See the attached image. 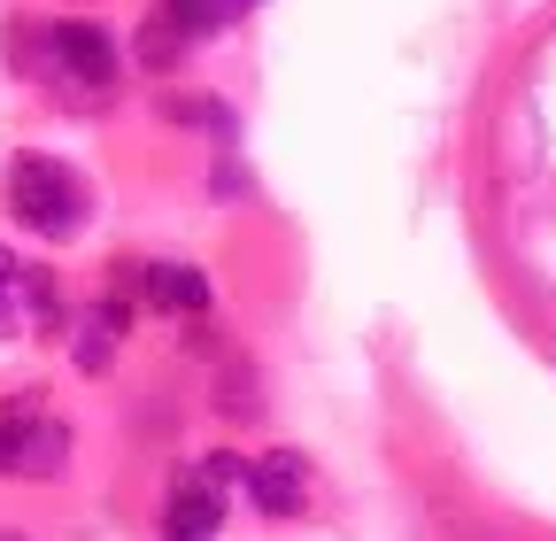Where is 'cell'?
Instances as JSON below:
<instances>
[{"instance_id":"obj_1","label":"cell","mask_w":556,"mask_h":541,"mask_svg":"<svg viewBox=\"0 0 556 541\" xmlns=\"http://www.w3.org/2000/svg\"><path fill=\"white\" fill-rule=\"evenodd\" d=\"M16 62H31V71L62 93H116V39L86 16H62V24H16Z\"/></svg>"},{"instance_id":"obj_2","label":"cell","mask_w":556,"mask_h":541,"mask_svg":"<svg viewBox=\"0 0 556 541\" xmlns=\"http://www.w3.org/2000/svg\"><path fill=\"white\" fill-rule=\"evenodd\" d=\"M86 210H93V193L86 178L70 171L62 155H24L9 171V217L39 240H78L86 232Z\"/></svg>"},{"instance_id":"obj_3","label":"cell","mask_w":556,"mask_h":541,"mask_svg":"<svg viewBox=\"0 0 556 541\" xmlns=\"http://www.w3.org/2000/svg\"><path fill=\"white\" fill-rule=\"evenodd\" d=\"M232 16H240L232 0H155L148 24H139V62L163 78V71H178L193 47H208L217 32H232Z\"/></svg>"},{"instance_id":"obj_4","label":"cell","mask_w":556,"mask_h":541,"mask_svg":"<svg viewBox=\"0 0 556 541\" xmlns=\"http://www.w3.org/2000/svg\"><path fill=\"white\" fill-rule=\"evenodd\" d=\"M70 464V426L47 402H9L0 411V480H54Z\"/></svg>"},{"instance_id":"obj_5","label":"cell","mask_w":556,"mask_h":541,"mask_svg":"<svg viewBox=\"0 0 556 541\" xmlns=\"http://www.w3.org/2000/svg\"><path fill=\"white\" fill-rule=\"evenodd\" d=\"M54 325H62L54 270H39V263L0 248V341H31V332H54Z\"/></svg>"},{"instance_id":"obj_6","label":"cell","mask_w":556,"mask_h":541,"mask_svg":"<svg viewBox=\"0 0 556 541\" xmlns=\"http://www.w3.org/2000/svg\"><path fill=\"white\" fill-rule=\"evenodd\" d=\"M248 495H255L263 518H294V511L309 503V464H302L294 449H263V456H248Z\"/></svg>"},{"instance_id":"obj_7","label":"cell","mask_w":556,"mask_h":541,"mask_svg":"<svg viewBox=\"0 0 556 541\" xmlns=\"http://www.w3.org/2000/svg\"><path fill=\"white\" fill-rule=\"evenodd\" d=\"M217 526H225V495L208 488L201 471H186L170 488V503H163V541H217Z\"/></svg>"},{"instance_id":"obj_8","label":"cell","mask_w":556,"mask_h":541,"mask_svg":"<svg viewBox=\"0 0 556 541\" xmlns=\"http://www.w3.org/2000/svg\"><path fill=\"white\" fill-rule=\"evenodd\" d=\"M124 325H131V294H101L86 317H78V341H70V356H78V372H109L116 349H124Z\"/></svg>"},{"instance_id":"obj_9","label":"cell","mask_w":556,"mask_h":541,"mask_svg":"<svg viewBox=\"0 0 556 541\" xmlns=\"http://www.w3.org/2000/svg\"><path fill=\"white\" fill-rule=\"evenodd\" d=\"M139 294H148L155 310H178V317H201L208 302H217L208 270H193V263H139Z\"/></svg>"},{"instance_id":"obj_10","label":"cell","mask_w":556,"mask_h":541,"mask_svg":"<svg viewBox=\"0 0 556 541\" xmlns=\"http://www.w3.org/2000/svg\"><path fill=\"white\" fill-rule=\"evenodd\" d=\"M193 471H201V480L217 488V495H225V488H248V456H232V449H208Z\"/></svg>"},{"instance_id":"obj_11","label":"cell","mask_w":556,"mask_h":541,"mask_svg":"<svg viewBox=\"0 0 556 541\" xmlns=\"http://www.w3.org/2000/svg\"><path fill=\"white\" fill-rule=\"evenodd\" d=\"M456 541H548V533H526V526H503V518H456Z\"/></svg>"},{"instance_id":"obj_12","label":"cell","mask_w":556,"mask_h":541,"mask_svg":"<svg viewBox=\"0 0 556 541\" xmlns=\"http://www.w3.org/2000/svg\"><path fill=\"white\" fill-rule=\"evenodd\" d=\"M232 9H240V16H248V9H255V0H232Z\"/></svg>"},{"instance_id":"obj_13","label":"cell","mask_w":556,"mask_h":541,"mask_svg":"<svg viewBox=\"0 0 556 541\" xmlns=\"http://www.w3.org/2000/svg\"><path fill=\"white\" fill-rule=\"evenodd\" d=\"M0 541H16V533H0Z\"/></svg>"}]
</instances>
